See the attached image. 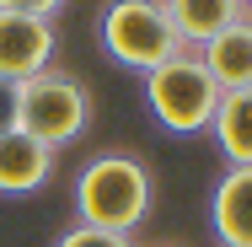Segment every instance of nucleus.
<instances>
[{
    "label": "nucleus",
    "instance_id": "nucleus-9",
    "mask_svg": "<svg viewBox=\"0 0 252 247\" xmlns=\"http://www.w3.org/2000/svg\"><path fill=\"white\" fill-rule=\"evenodd\" d=\"M166 16L177 27V38L188 49H204L209 38H220L231 22L247 16V0H166Z\"/></svg>",
    "mask_w": 252,
    "mask_h": 247
},
{
    "label": "nucleus",
    "instance_id": "nucleus-3",
    "mask_svg": "<svg viewBox=\"0 0 252 247\" xmlns=\"http://www.w3.org/2000/svg\"><path fill=\"white\" fill-rule=\"evenodd\" d=\"M102 49H107L113 65L151 75L156 65L177 59L188 43H183L177 27H172L166 0H113V5L102 11Z\"/></svg>",
    "mask_w": 252,
    "mask_h": 247
},
{
    "label": "nucleus",
    "instance_id": "nucleus-4",
    "mask_svg": "<svg viewBox=\"0 0 252 247\" xmlns=\"http://www.w3.org/2000/svg\"><path fill=\"white\" fill-rule=\"evenodd\" d=\"M145 102H151L156 124L166 135H204L209 118H215V107H220V86L209 81L199 54L183 49L177 59L156 65L145 75Z\"/></svg>",
    "mask_w": 252,
    "mask_h": 247
},
{
    "label": "nucleus",
    "instance_id": "nucleus-5",
    "mask_svg": "<svg viewBox=\"0 0 252 247\" xmlns=\"http://www.w3.org/2000/svg\"><path fill=\"white\" fill-rule=\"evenodd\" d=\"M54 16L32 11H0V81H32L54 65Z\"/></svg>",
    "mask_w": 252,
    "mask_h": 247
},
{
    "label": "nucleus",
    "instance_id": "nucleus-1",
    "mask_svg": "<svg viewBox=\"0 0 252 247\" xmlns=\"http://www.w3.org/2000/svg\"><path fill=\"white\" fill-rule=\"evenodd\" d=\"M151 199H156L151 167L140 156H124V150L92 156L75 177V215H81V226H97V231L129 237L151 215Z\"/></svg>",
    "mask_w": 252,
    "mask_h": 247
},
{
    "label": "nucleus",
    "instance_id": "nucleus-7",
    "mask_svg": "<svg viewBox=\"0 0 252 247\" xmlns=\"http://www.w3.org/2000/svg\"><path fill=\"white\" fill-rule=\"evenodd\" d=\"M49 172H54V150L49 145H38L22 129L0 135V194H11V199L38 194L49 183Z\"/></svg>",
    "mask_w": 252,
    "mask_h": 247
},
{
    "label": "nucleus",
    "instance_id": "nucleus-6",
    "mask_svg": "<svg viewBox=\"0 0 252 247\" xmlns=\"http://www.w3.org/2000/svg\"><path fill=\"white\" fill-rule=\"evenodd\" d=\"M209 226L220 247H252V167H231L209 194Z\"/></svg>",
    "mask_w": 252,
    "mask_h": 247
},
{
    "label": "nucleus",
    "instance_id": "nucleus-14",
    "mask_svg": "<svg viewBox=\"0 0 252 247\" xmlns=\"http://www.w3.org/2000/svg\"><path fill=\"white\" fill-rule=\"evenodd\" d=\"M247 16H252V0H247Z\"/></svg>",
    "mask_w": 252,
    "mask_h": 247
},
{
    "label": "nucleus",
    "instance_id": "nucleus-8",
    "mask_svg": "<svg viewBox=\"0 0 252 247\" xmlns=\"http://www.w3.org/2000/svg\"><path fill=\"white\" fill-rule=\"evenodd\" d=\"M199 59H204V70H209V81H215L220 92L252 86V16L231 22L220 38H209L199 49Z\"/></svg>",
    "mask_w": 252,
    "mask_h": 247
},
{
    "label": "nucleus",
    "instance_id": "nucleus-2",
    "mask_svg": "<svg viewBox=\"0 0 252 247\" xmlns=\"http://www.w3.org/2000/svg\"><path fill=\"white\" fill-rule=\"evenodd\" d=\"M92 124V92L81 86V75L70 70H38L32 81L16 86V129L32 135L38 145H70L81 129Z\"/></svg>",
    "mask_w": 252,
    "mask_h": 247
},
{
    "label": "nucleus",
    "instance_id": "nucleus-10",
    "mask_svg": "<svg viewBox=\"0 0 252 247\" xmlns=\"http://www.w3.org/2000/svg\"><path fill=\"white\" fill-rule=\"evenodd\" d=\"M209 135L231 167H252V86L220 92V107L209 118Z\"/></svg>",
    "mask_w": 252,
    "mask_h": 247
},
{
    "label": "nucleus",
    "instance_id": "nucleus-12",
    "mask_svg": "<svg viewBox=\"0 0 252 247\" xmlns=\"http://www.w3.org/2000/svg\"><path fill=\"white\" fill-rule=\"evenodd\" d=\"M16 129V81H0V135Z\"/></svg>",
    "mask_w": 252,
    "mask_h": 247
},
{
    "label": "nucleus",
    "instance_id": "nucleus-13",
    "mask_svg": "<svg viewBox=\"0 0 252 247\" xmlns=\"http://www.w3.org/2000/svg\"><path fill=\"white\" fill-rule=\"evenodd\" d=\"M64 0H0V11H32V16H54Z\"/></svg>",
    "mask_w": 252,
    "mask_h": 247
},
{
    "label": "nucleus",
    "instance_id": "nucleus-11",
    "mask_svg": "<svg viewBox=\"0 0 252 247\" xmlns=\"http://www.w3.org/2000/svg\"><path fill=\"white\" fill-rule=\"evenodd\" d=\"M54 247H134V242H129V237H118V231H97V226H81V220H75V226H70Z\"/></svg>",
    "mask_w": 252,
    "mask_h": 247
}]
</instances>
